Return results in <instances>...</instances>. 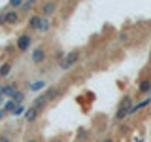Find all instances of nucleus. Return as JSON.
<instances>
[{
    "instance_id": "obj_26",
    "label": "nucleus",
    "mask_w": 151,
    "mask_h": 142,
    "mask_svg": "<svg viewBox=\"0 0 151 142\" xmlns=\"http://www.w3.org/2000/svg\"><path fill=\"white\" fill-rule=\"evenodd\" d=\"M51 142H64V140H63V138H53Z\"/></svg>"
},
{
    "instance_id": "obj_31",
    "label": "nucleus",
    "mask_w": 151,
    "mask_h": 142,
    "mask_svg": "<svg viewBox=\"0 0 151 142\" xmlns=\"http://www.w3.org/2000/svg\"><path fill=\"white\" fill-rule=\"evenodd\" d=\"M149 80H151V78H149Z\"/></svg>"
},
{
    "instance_id": "obj_25",
    "label": "nucleus",
    "mask_w": 151,
    "mask_h": 142,
    "mask_svg": "<svg viewBox=\"0 0 151 142\" xmlns=\"http://www.w3.org/2000/svg\"><path fill=\"white\" fill-rule=\"evenodd\" d=\"M4 116H6V112H4V110H0V121L4 120Z\"/></svg>"
},
{
    "instance_id": "obj_8",
    "label": "nucleus",
    "mask_w": 151,
    "mask_h": 142,
    "mask_svg": "<svg viewBox=\"0 0 151 142\" xmlns=\"http://www.w3.org/2000/svg\"><path fill=\"white\" fill-rule=\"evenodd\" d=\"M42 13H32L30 19H28V23H27V27L30 28V30H38V27H40V23H42Z\"/></svg>"
},
{
    "instance_id": "obj_7",
    "label": "nucleus",
    "mask_w": 151,
    "mask_h": 142,
    "mask_svg": "<svg viewBox=\"0 0 151 142\" xmlns=\"http://www.w3.org/2000/svg\"><path fill=\"white\" fill-rule=\"evenodd\" d=\"M40 9H42V15L44 17H51L57 9V2H45V4L40 6Z\"/></svg>"
},
{
    "instance_id": "obj_20",
    "label": "nucleus",
    "mask_w": 151,
    "mask_h": 142,
    "mask_svg": "<svg viewBox=\"0 0 151 142\" xmlns=\"http://www.w3.org/2000/svg\"><path fill=\"white\" fill-rule=\"evenodd\" d=\"M27 110H28V108H25L23 104H19V106L15 108V110H13V116H21V114H25Z\"/></svg>"
},
{
    "instance_id": "obj_14",
    "label": "nucleus",
    "mask_w": 151,
    "mask_h": 142,
    "mask_svg": "<svg viewBox=\"0 0 151 142\" xmlns=\"http://www.w3.org/2000/svg\"><path fill=\"white\" fill-rule=\"evenodd\" d=\"M42 89H45V80H38V82L30 83V91H32V93L42 91Z\"/></svg>"
},
{
    "instance_id": "obj_10",
    "label": "nucleus",
    "mask_w": 151,
    "mask_h": 142,
    "mask_svg": "<svg viewBox=\"0 0 151 142\" xmlns=\"http://www.w3.org/2000/svg\"><path fill=\"white\" fill-rule=\"evenodd\" d=\"M149 91H151V80L149 78L138 82V93L140 95H149Z\"/></svg>"
},
{
    "instance_id": "obj_3",
    "label": "nucleus",
    "mask_w": 151,
    "mask_h": 142,
    "mask_svg": "<svg viewBox=\"0 0 151 142\" xmlns=\"http://www.w3.org/2000/svg\"><path fill=\"white\" fill-rule=\"evenodd\" d=\"M30 46H32V34H28V32H23V34L17 36L15 47H17L19 53H25V51H28V49H30Z\"/></svg>"
},
{
    "instance_id": "obj_28",
    "label": "nucleus",
    "mask_w": 151,
    "mask_h": 142,
    "mask_svg": "<svg viewBox=\"0 0 151 142\" xmlns=\"http://www.w3.org/2000/svg\"><path fill=\"white\" fill-rule=\"evenodd\" d=\"M149 59H151V49H149Z\"/></svg>"
},
{
    "instance_id": "obj_30",
    "label": "nucleus",
    "mask_w": 151,
    "mask_h": 142,
    "mask_svg": "<svg viewBox=\"0 0 151 142\" xmlns=\"http://www.w3.org/2000/svg\"><path fill=\"white\" fill-rule=\"evenodd\" d=\"M0 17H2V13H0Z\"/></svg>"
},
{
    "instance_id": "obj_24",
    "label": "nucleus",
    "mask_w": 151,
    "mask_h": 142,
    "mask_svg": "<svg viewBox=\"0 0 151 142\" xmlns=\"http://www.w3.org/2000/svg\"><path fill=\"white\" fill-rule=\"evenodd\" d=\"M102 142H115V140H113V136H104Z\"/></svg>"
},
{
    "instance_id": "obj_18",
    "label": "nucleus",
    "mask_w": 151,
    "mask_h": 142,
    "mask_svg": "<svg viewBox=\"0 0 151 142\" xmlns=\"http://www.w3.org/2000/svg\"><path fill=\"white\" fill-rule=\"evenodd\" d=\"M23 4H25V0H9V8H12V9L23 8Z\"/></svg>"
},
{
    "instance_id": "obj_12",
    "label": "nucleus",
    "mask_w": 151,
    "mask_h": 142,
    "mask_svg": "<svg viewBox=\"0 0 151 142\" xmlns=\"http://www.w3.org/2000/svg\"><path fill=\"white\" fill-rule=\"evenodd\" d=\"M51 28V19L49 17H42V23H40V27H38V34H45L47 30Z\"/></svg>"
},
{
    "instance_id": "obj_2",
    "label": "nucleus",
    "mask_w": 151,
    "mask_h": 142,
    "mask_svg": "<svg viewBox=\"0 0 151 142\" xmlns=\"http://www.w3.org/2000/svg\"><path fill=\"white\" fill-rule=\"evenodd\" d=\"M79 57H81V51H79V49L68 51V53L64 55V59L59 63V68H60V70H70V68H74V66L79 63Z\"/></svg>"
},
{
    "instance_id": "obj_11",
    "label": "nucleus",
    "mask_w": 151,
    "mask_h": 142,
    "mask_svg": "<svg viewBox=\"0 0 151 142\" xmlns=\"http://www.w3.org/2000/svg\"><path fill=\"white\" fill-rule=\"evenodd\" d=\"M44 95L47 97V101L51 102V101H53V99H57V97H59V95H60V89L57 87V85H53V87H47L45 91H44Z\"/></svg>"
},
{
    "instance_id": "obj_16",
    "label": "nucleus",
    "mask_w": 151,
    "mask_h": 142,
    "mask_svg": "<svg viewBox=\"0 0 151 142\" xmlns=\"http://www.w3.org/2000/svg\"><path fill=\"white\" fill-rule=\"evenodd\" d=\"M89 136H91V131H87V129H79V133H78V140H79V142L89 140Z\"/></svg>"
},
{
    "instance_id": "obj_15",
    "label": "nucleus",
    "mask_w": 151,
    "mask_h": 142,
    "mask_svg": "<svg viewBox=\"0 0 151 142\" xmlns=\"http://www.w3.org/2000/svg\"><path fill=\"white\" fill-rule=\"evenodd\" d=\"M9 72H12V63H4L0 66V78H6Z\"/></svg>"
},
{
    "instance_id": "obj_9",
    "label": "nucleus",
    "mask_w": 151,
    "mask_h": 142,
    "mask_svg": "<svg viewBox=\"0 0 151 142\" xmlns=\"http://www.w3.org/2000/svg\"><path fill=\"white\" fill-rule=\"evenodd\" d=\"M149 104H151V99H149V97H145V99H142V101H140V102H134V106H132V110H130V114H129V116H134V114H136V112H140V110H142V108H145V106H149Z\"/></svg>"
},
{
    "instance_id": "obj_6",
    "label": "nucleus",
    "mask_w": 151,
    "mask_h": 142,
    "mask_svg": "<svg viewBox=\"0 0 151 142\" xmlns=\"http://www.w3.org/2000/svg\"><path fill=\"white\" fill-rule=\"evenodd\" d=\"M47 104H49V101H47V97H45L44 93H42V95H38V97L34 99V101H32V104H30V106L42 112V110H44V108L47 106Z\"/></svg>"
},
{
    "instance_id": "obj_13",
    "label": "nucleus",
    "mask_w": 151,
    "mask_h": 142,
    "mask_svg": "<svg viewBox=\"0 0 151 142\" xmlns=\"http://www.w3.org/2000/svg\"><path fill=\"white\" fill-rule=\"evenodd\" d=\"M40 116V110H36V108H28V110L25 112V120L28 121V123H32V121H36V117Z\"/></svg>"
},
{
    "instance_id": "obj_17",
    "label": "nucleus",
    "mask_w": 151,
    "mask_h": 142,
    "mask_svg": "<svg viewBox=\"0 0 151 142\" xmlns=\"http://www.w3.org/2000/svg\"><path fill=\"white\" fill-rule=\"evenodd\" d=\"M15 108H17V104L13 102V101H8L6 104H4V112H6V114H8V112L13 114V110H15Z\"/></svg>"
},
{
    "instance_id": "obj_5",
    "label": "nucleus",
    "mask_w": 151,
    "mask_h": 142,
    "mask_svg": "<svg viewBox=\"0 0 151 142\" xmlns=\"http://www.w3.org/2000/svg\"><path fill=\"white\" fill-rule=\"evenodd\" d=\"M19 12L17 9H8V12L2 13V17H0V25H17L19 23Z\"/></svg>"
},
{
    "instance_id": "obj_21",
    "label": "nucleus",
    "mask_w": 151,
    "mask_h": 142,
    "mask_svg": "<svg viewBox=\"0 0 151 142\" xmlns=\"http://www.w3.org/2000/svg\"><path fill=\"white\" fill-rule=\"evenodd\" d=\"M30 8H34V0H25V4H23L21 9H30Z\"/></svg>"
},
{
    "instance_id": "obj_29",
    "label": "nucleus",
    "mask_w": 151,
    "mask_h": 142,
    "mask_svg": "<svg viewBox=\"0 0 151 142\" xmlns=\"http://www.w3.org/2000/svg\"><path fill=\"white\" fill-rule=\"evenodd\" d=\"M149 99H151V91H149Z\"/></svg>"
},
{
    "instance_id": "obj_23",
    "label": "nucleus",
    "mask_w": 151,
    "mask_h": 142,
    "mask_svg": "<svg viewBox=\"0 0 151 142\" xmlns=\"http://www.w3.org/2000/svg\"><path fill=\"white\" fill-rule=\"evenodd\" d=\"M0 142H9V136L8 135H2V136H0Z\"/></svg>"
},
{
    "instance_id": "obj_4",
    "label": "nucleus",
    "mask_w": 151,
    "mask_h": 142,
    "mask_svg": "<svg viewBox=\"0 0 151 142\" xmlns=\"http://www.w3.org/2000/svg\"><path fill=\"white\" fill-rule=\"evenodd\" d=\"M45 57H47V49H45V46H36L34 49H32V53H30V61H32V64H42V63H45Z\"/></svg>"
},
{
    "instance_id": "obj_19",
    "label": "nucleus",
    "mask_w": 151,
    "mask_h": 142,
    "mask_svg": "<svg viewBox=\"0 0 151 142\" xmlns=\"http://www.w3.org/2000/svg\"><path fill=\"white\" fill-rule=\"evenodd\" d=\"M23 99H25V93H23V91H17V93H15V97H13L12 101H13V102H15L17 106H19V104L23 102Z\"/></svg>"
},
{
    "instance_id": "obj_22",
    "label": "nucleus",
    "mask_w": 151,
    "mask_h": 142,
    "mask_svg": "<svg viewBox=\"0 0 151 142\" xmlns=\"http://www.w3.org/2000/svg\"><path fill=\"white\" fill-rule=\"evenodd\" d=\"M6 87H8V85H0V97H2V95H6Z\"/></svg>"
},
{
    "instance_id": "obj_1",
    "label": "nucleus",
    "mask_w": 151,
    "mask_h": 142,
    "mask_svg": "<svg viewBox=\"0 0 151 142\" xmlns=\"http://www.w3.org/2000/svg\"><path fill=\"white\" fill-rule=\"evenodd\" d=\"M132 106H134V102H132V97H130V95H125V97H123V101L119 102V106H117L115 120H117V121H123V120H125V117L130 114Z\"/></svg>"
},
{
    "instance_id": "obj_27",
    "label": "nucleus",
    "mask_w": 151,
    "mask_h": 142,
    "mask_svg": "<svg viewBox=\"0 0 151 142\" xmlns=\"http://www.w3.org/2000/svg\"><path fill=\"white\" fill-rule=\"evenodd\" d=\"M27 142H40V140H38V138H28Z\"/></svg>"
}]
</instances>
